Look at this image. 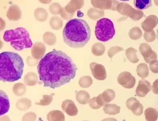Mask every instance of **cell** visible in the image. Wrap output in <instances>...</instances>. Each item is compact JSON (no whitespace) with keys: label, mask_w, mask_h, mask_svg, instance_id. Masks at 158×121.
<instances>
[{"label":"cell","mask_w":158,"mask_h":121,"mask_svg":"<svg viewBox=\"0 0 158 121\" xmlns=\"http://www.w3.org/2000/svg\"><path fill=\"white\" fill-rule=\"evenodd\" d=\"M103 121H116L115 119H106Z\"/></svg>","instance_id":"cell-49"},{"label":"cell","mask_w":158,"mask_h":121,"mask_svg":"<svg viewBox=\"0 0 158 121\" xmlns=\"http://www.w3.org/2000/svg\"><path fill=\"white\" fill-rule=\"evenodd\" d=\"M49 11L54 16L61 14L63 11L61 5L58 3H52L49 6Z\"/></svg>","instance_id":"cell-36"},{"label":"cell","mask_w":158,"mask_h":121,"mask_svg":"<svg viewBox=\"0 0 158 121\" xmlns=\"http://www.w3.org/2000/svg\"><path fill=\"white\" fill-rule=\"evenodd\" d=\"M147 121H156L158 118V111L152 108H148L145 111Z\"/></svg>","instance_id":"cell-28"},{"label":"cell","mask_w":158,"mask_h":121,"mask_svg":"<svg viewBox=\"0 0 158 121\" xmlns=\"http://www.w3.org/2000/svg\"><path fill=\"white\" fill-rule=\"evenodd\" d=\"M158 23V18L155 15H150L148 16L144 21L141 24L143 29L145 32H150L153 31V28Z\"/></svg>","instance_id":"cell-15"},{"label":"cell","mask_w":158,"mask_h":121,"mask_svg":"<svg viewBox=\"0 0 158 121\" xmlns=\"http://www.w3.org/2000/svg\"><path fill=\"white\" fill-rule=\"evenodd\" d=\"M116 34L112 21L108 18L98 20L95 28L96 38L101 41H107L111 40Z\"/></svg>","instance_id":"cell-5"},{"label":"cell","mask_w":158,"mask_h":121,"mask_svg":"<svg viewBox=\"0 0 158 121\" xmlns=\"http://www.w3.org/2000/svg\"><path fill=\"white\" fill-rule=\"evenodd\" d=\"M102 96H103L104 101L106 104V103L111 102L112 100H114L115 97H116V93H115L114 91H113L112 89H106L103 93Z\"/></svg>","instance_id":"cell-34"},{"label":"cell","mask_w":158,"mask_h":121,"mask_svg":"<svg viewBox=\"0 0 158 121\" xmlns=\"http://www.w3.org/2000/svg\"><path fill=\"white\" fill-rule=\"evenodd\" d=\"M89 105H90L91 108H93V109H94V110L99 109L100 107H101L100 106H99L98 104L97 103L96 97H93L92 98H91L89 101Z\"/></svg>","instance_id":"cell-43"},{"label":"cell","mask_w":158,"mask_h":121,"mask_svg":"<svg viewBox=\"0 0 158 121\" xmlns=\"http://www.w3.org/2000/svg\"><path fill=\"white\" fill-rule=\"evenodd\" d=\"M35 117L36 116L34 113H28L23 117V121H34Z\"/></svg>","instance_id":"cell-44"},{"label":"cell","mask_w":158,"mask_h":121,"mask_svg":"<svg viewBox=\"0 0 158 121\" xmlns=\"http://www.w3.org/2000/svg\"><path fill=\"white\" fill-rule=\"evenodd\" d=\"M104 111L110 115H116L120 111V107L115 104H106L104 107Z\"/></svg>","instance_id":"cell-33"},{"label":"cell","mask_w":158,"mask_h":121,"mask_svg":"<svg viewBox=\"0 0 158 121\" xmlns=\"http://www.w3.org/2000/svg\"><path fill=\"white\" fill-rule=\"evenodd\" d=\"M105 46L103 45V44L101 42L95 43V44L92 46L91 51L92 54L96 56H102L105 52Z\"/></svg>","instance_id":"cell-22"},{"label":"cell","mask_w":158,"mask_h":121,"mask_svg":"<svg viewBox=\"0 0 158 121\" xmlns=\"http://www.w3.org/2000/svg\"><path fill=\"white\" fill-rule=\"evenodd\" d=\"M91 37V30L85 20L73 19L69 21L63 31L64 42L74 49L82 48L87 44Z\"/></svg>","instance_id":"cell-2"},{"label":"cell","mask_w":158,"mask_h":121,"mask_svg":"<svg viewBox=\"0 0 158 121\" xmlns=\"http://www.w3.org/2000/svg\"><path fill=\"white\" fill-rule=\"evenodd\" d=\"M54 96V93L51 95H44L43 96V98L41 100L40 102L35 103V104L40 106H48L52 102Z\"/></svg>","instance_id":"cell-38"},{"label":"cell","mask_w":158,"mask_h":121,"mask_svg":"<svg viewBox=\"0 0 158 121\" xmlns=\"http://www.w3.org/2000/svg\"><path fill=\"white\" fill-rule=\"evenodd\" d=\"M127 106L129 110L132 111L135 115H141L143 113V105L134 97L130 98L127 100Z\"/></svg>","instance_id":"cell-13"},{"label":"cell","mask_w":158,"mask_h":121,"mask_svg":"<svg viewBox=\"0 0 158 121\" xmlns=\"http://www.w3.org/2000/svg\"><path fill=\"white\" fill-rule=\"evenodd\" d=\"M96 101H97V103L100 106H103V105L105 104V102L104 101L103 96H102V93L99 95L98 97H96Z\"/></svg>","instance_id":"cell-46"},{"label":"cell","mask_w":158,"mask_h":121,"mask_svg":"<svg viewBox=\"0 0 158 121\" xmlns=\"http://www.w3.org/2000/svg\"><path fill=\"white\" fill-rule=\"evenodd\" d=\"M151 89L152 86L150 82L145 79H141L138 83L135 93L138 97H145Z\"/></svg>","instance_id":"cell-12"},{"label":"cell","mask_w":158,"mask_h":121,"mask_svg":"<svg viewBox=\"0 0 158 121\" xmlns=\"http://www.w3.org/2000/svg\"><path fill=\"white\" fill-rule=\"evenodd\" d=\"M90 68L92 74L96 79L98 80H104L106 78V73L105 67L102 65L95 62H92L90 64Z\"/></svg>","instance_id":"cell-10"},{"label":"cell","mask_w":158,"mask_h":121,"mask_svg":"<svg viewBox=\"0 0 158 121\" xmlns=\"http://www.w3.org/2000/svg\"><path fill=\"white\" fill-rule=\"evenodd\" d=\"M93 83L92 78L90 76H84L80 78L79 80V85L83 88H87L92 85Z\"/></svg>","instance_id":"cell-35"},{"label":"cell","mask_w":158,"mask_h":121,"mask_svg":"<svg viewBox=\"0 0 158 121\" xmlns=\"http://www.w3.org/2000/svg\"><path fill=\"white\" fill-rule=\"evenodd\" d=\"M46 52L45 45L42 42H35L31 49L32 56L36 60H41Z\"/></svg>","instance_id":"cell-11"},{"label":"cell","mask_w":158,"mask_h":121,"mask_svg":"<svg viewBox=\"0 0 158 121\" xmlns=\"http://www.w3.org/2000/svg\"><path fill=\"white\" fill-rule=\"evenodd\" d=\"M39 120H40V121H44V120H43V119H42L41 118H40V119H39Z\"/></svg>","instance_id":"cell-52"},{"label":"cell","mask_w":158,"mask_h":121,"mask_svg":"<svg viewBox=\"0 0 158 121\" xmlns=\"http://www.w3.org/2000/svg\"><path fill=\"white\" fill-rule=\"evenodd\" d=\"M149 68L152 72L158 73V60H154L150 63Z\"/></svg>","instance_id":"cell-41"},{"label":"cell","mask_w":158,"mask_h":121,"mask_svg":"<svg viewBox=\"0 0 158 121\" xmlns=\"http://www.w3.org/2000/svg\"><path fill=\"white\" fill-rule=\"evenodd\" d=\"M39 60L35 59L32 56H28L27 58V63L29 66H36L38 63H39Z\"/></svg>","instance_id":"cell-42"},{"label":"cell","mask_w":158,"mask_h":121,"mask_svg":"<svg viewBox=\"0 0 158 121\" xmlns=\"http://www.w3.org/2000/svg\"><path fill=\"white\" fill-rule=\"evenodd\" d=\"M31 101L28 98H23L17 102L16 107L19 110L25 111L28 110L31 106Z\"/></svg>","instance_id":"cell-24"},{"label":"cell","mask_w":158,"mask_h":121,"mask_svg":"<svg viewBox=\"0 0 158 121\" xmlns=\"http://www.w3.org/2000/svg\"><path fill=\"white\" fill-rule=\"evenodd\" d=\"M41 3H51V1H48V2H44V1H40Z\"/></svg>","instance_id":"cell-50"},{"label":"cell","mask_w":158,"mask_h":121,"mask_svg":"<svg viewBox=\"0 0 158 121\" xmlns=\"http://www.w3.org/2000/svg\"><path fill=\"white\" fill-rule=\"evenodd\" d=\"M49 24L51 27L54 30H60L63 25V19L58 16H54L49 21Z\"/></svg>","instance_id":"cell-26"},{"label":"cell","mask_w":158,"mask_h":121,"mask_svg":"<svg viewBox=\"0 0 158 121\" xmlns=\"http://www.w3.org/2000/svg\"><path fill=\"white\" fill-rule=\"evenodd\" d=\"M62 19H64V20H70L71 18H73V17L74 16V15H71V14H68L65 11H64V8H63V11L61 14H60Z\"/></svg>","instance_id":"cell-45"},{"label":"cell","mask_w":158,"mask_h":121,"mask_svg":"<svg viewBox=\"0 0 158 121\" xmlns=\"http://www.w3.org/2000/svg\"><path fill=\"white\" fill-rule=\"evenodd\" d=\"M0 20H1V30L2 31L3 28L5 27V26H6V24H5V22L4 21V20L2 19V18H1L0 19Z\"/></svg>","instance_id":"cell-48"},{"label":"cell","mask_w":158,"mask_h":121,"mask_svg":"<svg viewBox=\"0 0 158 121\" xmlns=\"http://www.w3.org/2000/svg\"><path fill=\"white\" fill-rule=\"evenodd\" d=\"M76 98L77 101L81 104H87L90 101V95L87 91L81 90L76 93Z\"/></svg>","instance_id":"cell-19"},{"label":"cell","mask_w":158,"mask_h":121,"mask_svg":"<svg viewBox=\"0 0 158 121\" xmlns=\"http://www.w3.org/2000/svg\"><path fill=\"white\" fill-rule=\"evenodd\" d=\"M84 121H87V120H84Z\"/></svg>","instance_id":"cell-54"},{"label":"cell","mask_w":158,"mask_h":121,"mask_svg":"<svg viewBox=\"0 0 158 121\" xmlns=\"http://www.w3.org/2000/svg\"><path fill=\"white\" fill-rule=\"evenodd\" d=\"M24 82L28 86H34L38 82V75L34 72L28 73L24 77Z\"/></svg>","instance_id":"cell-20"},{"label":"cell","mask_w":158,"mask_h":121,"mask_svg":"<svg viewBox=\"0 0 158 121\" xmlns=\"http://www.w3.org/2000/svg\"><path fill=\"white\" fill-rule=\"evenodd\" d=\"M91 3L95 9L99 10L116 11L119 2L111 0H91Z\"/></svg>","instance_id":"cell-7"},{"label":"cell","mask_w":158,"mask_h":121,"mask_svg":"<svg viewBox=\"0 0 158 121\" xmlns=\"http://www.w3.org/2000/svg\"><path fill=\"white\" fill-rule=\"evenodd\" d=\"M123 51V49L122 47H118V46H114L112 47L109 50V51H108V56L110 57V58L112 59V57L118 53H119L120 51Z\"/></svg>","instance_id":"cell-39"},{"label":"cell","mask_w":158,"mask_h":121,"mask_svg":"<svg viewBox=\"0 0 158 121\" xmlns=\"http://www.w3.org/2000/svg\"><path fill=\"white\" fill-rule=\"evenodd\" d=\"M84 5L83 0H71V1L64 7V9L68 14L74 15L77 10L81 9Z\"/></svg>","instance_id":"cell-14"},{"label":"cell","mask_w":158,"mask_h":121,"mask_svg":"<svg viewBox=\"0 0 158 121\" xmlns=\"http://www.w3.org/2000/svg\"><path fill=\"white\" fill-rule=\"evenodd\" d=\"M0 106H1V115H5L9 111L10 109V101L5 93L1 90L0 91Z\"/></svg>","instance_id":"cell-18"},{"label":"cell","mask_w":158,"mask_h":121,"mask_svg":"<svg viewBox=\"0 0 158 121\" xmlns=\"http://www.w3.org/2000/svg\"><path fill=\"white\" fill-rule=\"evenodd\" d=\"M62 109L70 116H75L77 114L78 110L74 102L71 100H65L61 105Z\"/></svg>","instance_id":"cell-16"},{"label":"cell","mask_w":158,"mask_h":121,"mask_svg":"<svg viewBox=\"0 0 158 121\" xmlns=\"http://www.w3.org/2000/svg\"><path fill=\"white\" fill-rule=\"evenodd\" d=\"M24 62L18 53L5 51L0 54V80L13 82L19 80L23 73Z\"/></svg>","instance_id":"cell-3"},{"label":"cell","mask_w":158,"mask_h":121,"mask_svg":"<svg viewBox=\"0 0 158 121\" xmlns=\"http://www.w3.org/2000/svg\"><path fill=\"white\" fill-rule=\"evenodd\" d=\"M136 53H137V50L132 47L128 48L126 50V56L127 59L133 63H137L139 61L137 55H136Z\"/></svg>","instance_id":"cell-30"},{"label":"cell","mask_w":158,"mask_h":121,"mask_svg":"<svg viewBox=\"0 0 158 121\" xmlns=\"http://www.w3.org/2000/svg\"><path fill=\"white\" fill-rule=\"evenodd\" d=\"M139 52L143 55L144 60L147 63H150L154 60H156L157 54L152 51L151 47L146 43H143L139 46Z\"/></svg>","instance_id":"cell-9"},{"label":"cell","mask_w":158,"mask_h":121,"mask_svg":"<svg viewBox=\"0 0 158 121\" xmlns=\"http://www.w3.org/2000/svg\"><path fill=\"white\" fill-rule=\"evenodd\" d=\"M3 40L6 42H9L12 47L17 51H22L24 49L31 48L33 46L29 33L23 27L6 31L4 32Z\"/></svg>","instance_id":"cell-4"},{"label":"cell","mask_w":158,"mask_h":121,"mask_svg":"<svg viewBox=\"0 0 158 121\" xmlns=\"http://www.w3.org/2000/svg\"><path fill=\"white\" fill-rule=\"evenodd\" d=\"M116 11L123 16L131 18L134 21H138L144 16V14L141 11L135 10L130 5L123 2L119 3L117 6Z\"/></svg>","instance_id":"cell-6"},{"label":"cell","mask_w":158,"mask_h":121,"mask_svg":"<svg viewBox=\"0 0 158 121\" xmlns=\"http://www.w3.org/2000/svg\"><path fill=\"white\" fill-rule=\"evenodd\" d=\"M136 71H137L138 75L143 78H146L149 74L148 67L146 63H140L138 66Z\"/></svg>","instance_id":"cell-31"},{"label":"cell","mask_w":158,"mask_h":121,"mask_svg":"<svg viewBox=\"0 0 158 121\" xmlns=\"http://www.w3.org/2000/svg\"><path fill=\"white\" fill-rule=\"evenodd\" d=\"M157 39H158V29L157 31Z\"/></svg>","instance_id":"cell-53"},{"label":"cell","mask_w":158,"mask_h":121,"mask_svg":"<svg viewBox=\"0 0 158 121\" xmlns=\"http://www.w3.org/2000/svg\"><path fill=\"white\" fill-rule=\"evenodd\" d=\"M12 91L15 95L18 97L23 96V95H25L27 91L26 85L22 83L15 84L13 85Z\"/></svg>","instance_id":"cell-27"},{"label":"cell","mask_w":158,"mask_h":121,"mask_svg":"<svg viewBox=\"0 0 158 121\" xmlns=\"http://www.w3.org/2000/svg\"><path fill=\"white\" fill-rule=\"evenodd\" d=\"M6 16L10 21H18L21 18V9L17 5H11L6 12Z\"/></svg>","instance_id":"cell-17"},{"label":"cell","mask_w":158,"mask_h":121,"mask_svg":"<svg viewBox=\"0 0 158 121\" xmlns=\"http://www.w3.org/2000/svg\"><path fill=\"white\" fill-rule=\"evenodd\" d=\"M43 39L45 44L48 45H54L56 43V37L51 32H45L43 36Z\"/></svg>","instance_id":"cell-32"},{"label":"cell","mask_w":158,"mask_h":121,"mask_svg":"<svg viewBox=\"0 0 158 121\" xmlns=\"http://www.w3.org/2000/svg\"><path fill=\"white\" fill-rule=\"evenodd\" d=\"M135 8L139 10H144L150 8L152 6V2L150 0H135L134 2Z\"/></svg>","instance_id":"cell-29"},{"label":"cell","mask_w":158,"mask_h":121,"mask_svg":"<svg viewBox=\"0 0 158 121\" xmlns=\"http://www.w3.org/2000/svg\"><path fill=\"white\" fill-rule=\"evenodd\" d=\"M37 69L44 87L52 89L69 83L74 79L77 71L75 63L69 55L56 49L40 61Z\"/></svg>","instance_id":"cell-1"},{"label":"cell","mask_w":158,"mask_h":121,"mask_svg":"<svg viewBox=\"0 0 158 121\" xmlns=\"http://www.w3.org/2000/svg\"><path fill=\"white\" fill-rule=\"evenodd\" d=\"M155 3L158 6V2L157 1H155Z\"/></svg>","instance_id":"cell-51"},{"label":"cell","mask_w":158,"mask_h":121,"mask_svg":"<svg viewBox=\"0 0 158 121\" xmlns=\"http://www.w3.org/2000/svg\"><path fill=\"white\" fill-rule=\"evenodd\" d=\"M118 82L123 88L131 89L135 85V78L128 71H124L118 76Z\"/></svg>","instance_id":"cell-8"},{"label":"cell","mask_w":158,"mask_h":121,"mask_svg":"<svg viewBox=\"0 0 158 121\" xmlns=\"http://www.w3.org/2000/svg\"><path fill=\"white\" fill-rule=\"evenodd\" d=\"M47 118L48 121H64L63 113L60 111H52L50 112Z\"/></svg>","instance_id":"cell-25"},{"label":"cell","mask_w":158,"mask_h":121,"mask_svg":"<svg viewBox=\"0 0 158 121\" xmlns=\"http://www.w3.org/2000/svg\"><path fill=\"white\" fill-rule=\"evenodd\" d=\"M144 38L148 42H152L156 39V34L154 31L150 32H145L144 34Z\"/></svg>","instance_id":"cell-40"},{"label":"cell","mask_w":158,"mask_h":121,"mask_svg":"<svg viewBox=\"0 0 158 121\" xmlns=\"http://www.w3.org/2000/svg\"><path fill=\"white\" fill-rule=\"evenodd\" d=\"M48 13L44 8H38L34 11V17L40 22H45L48 18Z\"/></svg>","instance_id":"cell-21"},{"label":"cell","mask_w":158,"mask_h":121,"mask_svg":"<svg viewBox=\"0 0 158 121\" xmlns=\"http://www.w3.org/2000/svg\"><path fill=\"white\" fill-rule=\"evenodd\" d=\"M105 15L104 11L99 10L95 8H90L87 12V16L93 20H97L102 18Z\"/></svg>","instance_id":"cell-23"},{"label":"cell","mask_w":158,"mask_h":121,"mask_svg":"<svg viewBox=\"0 0 158 121\" xmlns=\"http://www.w3.org/2000/svg\"><path fill=\"white\" fill-rule=\"evenodd\" d=\"M152 89L154 92V93H155L156 95H158V79L154 81L152 87Z\"/></svg>","instance_id":"cell-47"},{"label":"cell","mask_w":158,"mask_h":121,"mask_svg":"<svg viewBox=\"0 0 158 121\" xmlns=\"http://www.w3.org/2000/svg\"><path fill=\"white\" fill-rule=\"evenodd\" d=\"M128 35L132 40H136L139 39L142 37V31L139 27H134L129 31Z\"/></svg>","instance_id":"cell-37"}]
</instances>
